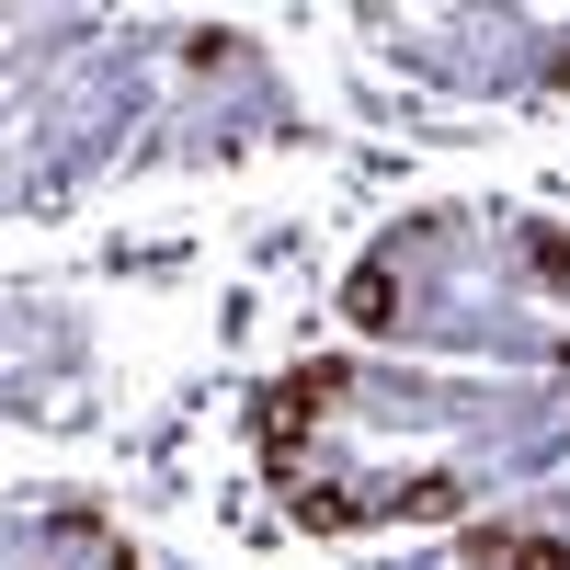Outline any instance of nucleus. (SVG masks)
Masks as SVG:
<instances>
[{
  "mask_svg": "<svg viewBox=\"0 0 570 570\" xmlns=\"http://www.w3.org/2000/svg\"><path fill=\"white\" fill-rule=\"evenodd\" d=\"M343 320L365 331V343H376V331H400V274H389V263H354V274H343Z\"/></svg>",
  "mask_w": 570,
  "mask_h": 570,
  "instance_id": "nucleus-5",
  "label": "nucleus"
},
{
  "mask_svg": "<svg viewBox=\"0 0 570 570\" xmlns=\"http://www.w3.org/2000/svg\"><path fill=\"white\" fill-rule=\"evenodd\" d=\"M456 502H468L456 468H422V480H400L389 502H376V525H456Z\"/></svg>",
  "mask_w": 570,
  "mask_h": 570,
  "instance_id": "nucleus-3",
  "label": "nucleus"
},
{
  "mask_svg": "<svg viewBox=\"0 0 570 570\" xmlns=\"http://www.w3.org/2000/svg\"><path fill=\"white\" fill-rule=\"evenodd\" d=\"M525 263H537L548 285H570V240H548V228H537V240H525Z\"/></svg>",
  "mask_w": 570,
  "mask_h": 570,
  "instance_id": "nucleus-7",
  "label": "nucleus"
},
{
  "mask_svg": "<svg viewBox=\"0 0 570 570\" xmlns=\"http://www.w3.org/2000/svg\"><path fill=\"white\" fill-rule=\"evenodd\" d=\"M456 559L468 570H570V537H548V525H468Z\"/></svg>",
  "mask_w": 570,
  "mask_h": 570,
  "instance_id": "nucleus-2",
  "label": "nucleus"
},
{
  "mask_svg": "<svg viewBox=\"0 0 570 570\" xmlns=\"http://www.w3.org/2000/svg\"><path fill=\"white\" fill-rule=\"evenodd\" d=\"M354 389V354H308V365H285L274 389L252 400V445H263V468H297V445H308V422Z\"/></svg>",
  "mask_w": 570,
  "mask_h": 570,
  "instance_id": "nucleus-1",
  "label": "nucleus"
},
{
  "mask_svg": "<svg viewBox=\"0 0 570 570\" xmlns=\"http://www.w3.org/2000/svg\"><path fill=\"white\" fill-rule=\"evenodd\" d=\"M228 58H240V35H228V23H195V35H183V69H228Z\"/></svg>",
  "mask_w": 570,
  "mask_h": 570,
  "instance_id": "nucleus-6",
  "label": "nucleus"
},
{
  "mask_svg": "<svg viewBox=\"0 0 570 570\" xmlns=\"http://www.w3.org/2000/svg\"><path fill=\"white\" fill-rule=\"evenodd\" d=\"M285 513H297L308 537H354V525H376V502H354V491H331V480H297V491H285Z\"/></svg>",
  "mask_w": 570,
  "mask_h": 570,
  "instance_id": "nucleus-4",
  "label": "nucleus"
}]
</instances>
